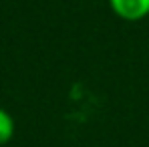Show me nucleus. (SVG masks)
Returning <instances> with one entry per match:
<instances>
[{
  "instance_id": "1",
  "label": "nucleus",
  "mask_w": 149,
  "mask_h": 147,
  "mask_svg": "<svg viewBox=\"0 0 149 147\" xmlns=\"http://www.w3.org/2000/svg\"><path fill=\"white\" fill-rule=\"evenodd\" d=\"M111 12L125 22H139L149 16V0H107Z\"/></svg>"
},
{
  "instance_id": "2",
  "label": "nucleus",
  "mask_w": 149,
  "mask_h": 147,
  "mask_svg": "<svg viewBox=\"0 0 149 147\" xmlns=\"http://www.w3.org/2000/svg\"><path fill=\"white\" fill-rule=\"evenodd\" d=\"M14 131H16V123H14V117L0 107V147L6 145L12 137H14Z\"/></svg>"
}]
</instances>
